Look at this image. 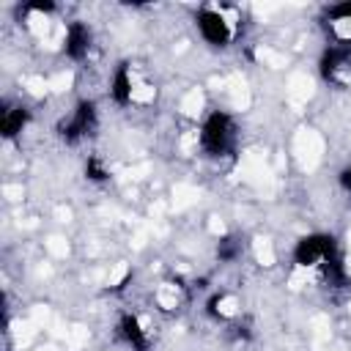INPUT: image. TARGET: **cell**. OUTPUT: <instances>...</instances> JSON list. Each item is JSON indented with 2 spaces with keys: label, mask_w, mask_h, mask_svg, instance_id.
Listing matches in <instances>:
<instances>
[{
  "label": "cell",
  "mask_w": 351,
  "mask_h": 351,
  "mask_svg": "<svg viewBox=\"0 0 351 351\" xmlns=\"http://www.w3.org/2000/svg\"><path fill=\"white\" fill-rule=\"evenodd\" d=\"M241 14L236 5H203L195 16L197 33L211 47H228L239 36Z\"/></svg>",
  "instance_id": "cell-1"
},
{
  "label": "cell",
  "mask_w": 351,
  "mask_h": 351,
  "mask_svg": "<svg viewBox=\"0 0 351 351\" xmlns=\"http://www.w3.org/2000/svg\"><path fill=\"white\" fill-rule=\"evenodd\" d=\"M63 49L71 60H82L90 52V30L82 22H71L66 27V38H63Z\"/></svg>",
  "instance_id": "cell-6"
},
{
  "label": "cell",
  "mask_w": 351,
  "mask_h": 351,
  "mask_svg": "<svg viewBox=\"0 0 351 351\" xmlns=\"http://www.w3.org/2000/svg\"><path fill=\"white\" fill-rule=\"evenodd\" d=\"M85 173H88L90 178H96V181H101V178L107 176V170H104V167H101V165H99L96 159H90V162L85 165Z\"/></svg>",
  "instance_id": "cell-10"
},
{
  "label": "cell",
  "mask_w": 351,
  "mask_h": 351,
  "mask_svg": "<svg viewBox=\"0 0 351 351\" xmlns=\"http://www.w3.org/2000/svg\"><path fill=\"white\" fill-rule=\"evenodd\" d=\"M93 129H96V107H93V101H80L74 107V112L58 126V132H60V137L66 143H77V140L88 137Z\"/></svg>",
  "instance_id": "cell-3"
},
{
  "label": "cell",
  "mask_w": 351,
  "mask_h": 351,
  "mask_svg": "<svg viewBox=\"0 0 351 351\" xmlns=\"http://www.w3.org/2000/svg\"><path fill=\"white\" fill-rule=\"evenodd\" d=\"M348 69H351V49H343V47H332L329 44V49L321 58V74H324V80L340 85L346 80Z\"/></svg>",
  "instance_id": "cell-5"
},
{
  "label": "cell",
  "mask_w": 351,
  "mask_h": 351,
  "mask_svg": "<svg viewBox=\"0 0 351 351\" xmlns=\"http://www.w3.org/2000/svg\"><path fill=\"white\" fill-rule=\"evenodd\" d=\"M239 252H241V244H239L236 239H222V241H219V247H217L219 261H233Z\"/></svg>",
  "instance_id": "cell-9"
},
{
  "label": "cell",
  "mask_w": 351,
  "mask_h": 351,
  "mask_svg": "<svg viewBox=\"0 0 351 351\" xmlns=\"http://www.w3.org/2000/svg\"><path fill=\"white\" fill-rule=\"evenodd\" d=\"M324 27H326V36H329L332 47L351 49V3L332 5L324 16Z\"/></svg>",
  "instance_id": "cell-4"
},
{
  "label": "cell",
  "mask_w": 351,
  "mask_h": 351,
  "mask_svg": "<svg viewBox=\"0 0 351 351\" xmlns=\"http://www.w3.org/2000/svg\"><path fill=\"white\" fill-rule=\"evenodd\" d=\"M27 123V110L22 104H5L3 107V118H0V126H3V137H16Z\"/></svg>",
  "instance_id": "cell-7"
},
{
  "label": "cell",
  "mask_w": 351,
  "mask_h": 351,
  "mask_svg": "<svg viewBox=\"0 0 351 351\" xmlns=\"http://www.w3.org/2000/svg\"><path fill=\"white\" fill-rule=\"evenodd\" d=\"M236 143V126L230 115L225 112H211L200 129V145L208 156H225Z\"/></svg>",
  "instance_id": "cell-2"
},
{
  "label": "cell",
  "mask_w": 351,
  "mask_h": 351,
  "mask_svg": "<svg viewBox=\"0 0 351 351\" xmlns=\"http://www.w3.org/2000/svg\"><path fill=\"white\" fill-rule=\"evenodd\" d=\"M340 181H343V184H346V186L351 189V167H346V170L340 173Z\"/></svg>",
  "instance_id": "cell-11"
},
{
  "label": "cell",
  "mask_w": 351,
  "mask_h": 351,
  "mask_svg": "<svg viewBox=\"0 0 351 351\" xmlns=\"http://www.w3.org/2000/svg\"><path fill=\"white\" fill-rule=\"evenodd\" d=\"M118 332H121V337H123L132 348L145 351V346H148V335H145V329L140 326V321H137L134 315H123L121 324H118Z\"/></svg>",
  "instance_id": "cell-8"
}]
</instances>
